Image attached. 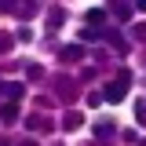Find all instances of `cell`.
Segmentation results:
<instances>
[{"label": "cell", "mask_w": 146, "mask_h": 146, "mask_svg": "<svg viewBox=\"0 0 146 146\" xmlns=\"http://www.w3.org/2000/svg\"><path fill=\"white\" fill-rule=\"evenodd\" d=\"M113 18H117V22H128V18H131V7H128L124 0H117V4H113Z\"/></svg>", "instance_id": "30bf717a"}, {"label": "cell", "mask_w": 146, "mask_h": 146, "mask_svg": "<svg viewBox=\"0 0 146 146\" xmlns=\"http://www.w3.org/2000/svg\"><path fill=\"white\" fill-rule=\"evenodd\" d=\"M80 124H84V113H77V110H66V117H62V128H66V131H77Z\"/></svg>", "instance_id": "8992f818"}, {"label": "cell", "mask_w": 146, "mask_h": 146, "mask_svg": "<svg viewBox=\"0 0 146 146\" xmlns=\"http://www.w3.org/2000/svg\"><path fill=\"white\" fill-rule=\"evenodd\" d=\"M55 95H58L62 102H73V95H77V84H73L70 77H55Z\"/></svg>", "instance_id": "3957f363"}, {"label": "cell", "mask_w": 146, "mask_h": 146, "mask_svg": "<svg viewBox=\"0 0 146 146\" xmlns=\"http://www.w3.org/2000/svg\"><path fill=\"white\" fill-rule=\"evenodd\" d=\"M91 131H95V139H117V131H121V128H117L113 117H99V121L91 124Z\"/></svg>", "instance_id": "7a4b0ae2"}, {"label": "cell", "mask_w": 146, "mask_h": 146, "mask_svg": "<svg viewBox=\"0 0 146 146\" xmlns=\"http://www.w3.org/2000/svg\"><path fill=\"white\" fill-rule=\"evenodd\" d=\"M88 106H102V91H91V95H88Z\"/></svg>", "instance_id": "9a60e30c"}, {"label": "cell", "mask_w": 146, "mask_h": 146, "mask_svg": "<svg viewBox=\"0 0 146 146\" xmlns=\"http://www.w3.org/2000/svg\"><path fill=\"white\" fill-rule=\"evenodd\" d=\"M135 7H143V11H146V0H135Z\"/></svg>", "instance_id": "e0dca14e"}, {"label": "cell", "mask_w": 146, "mask_h": 146, "mask_svg": "<svg viewBox=\"0 0 146 146\" xmlns=\"http://www.w3.org/2000/svg\"><path fill=\"white\" fill-rule=\"evenodd\" d=\"M128 84H131V73H128V70H117V80L102 91V102H121V99L128 95Z\"/></svg>", "instance_id": "6da1fadb"}, {"label": "cell", "mask_w": 146, "mask_h": 146, "mask_svg": "<svg viewBox=\"0 0 146 146\" xmlns=\"http://www.w3.org/2000/svg\"><path fill=\"white\" fill-rule=\"evenodd\" d=\"M0 121H4V124L18 121V106H15V102H4V110H0Z\"/></svg>", "instance_id": "9c48e42d"}, {"label": "cell", "mask_w": 146, "mask_h": 146, "mask_svg": "<svg viewBox=\"0 0 146 146\" xmlns=\"http://www.w3.org/2000/svg\"><path fill=\"white\" fill-rule=\"evenodd\" d=\"M22 73H26V80H33V84H36V80L44 77V66H36V62H29V66H26Z\"/></svg>", "instance_id": "8fae6325"}, {"label": "cell", "mask_w": 146, "mask_h": 146, "mask_svg": "<svg viewBox=\"0 0 146 146\" xmlns=\"http://www.w3.org/2000/svg\"><path fill=\"white\" fill-rule=\"evenodd\" d=\"M15 40H22V44H29V40H33V29H29V26H22V29L15 33Z\"/></svg>", "instance_id": "4fadbf2b"}, {"label": "cell", "mask_w": 146, "mask_h": 146, "mask_svg": "<svg viewBox=\"0 0 146 146\" xmlns=\"http://www.w3.org/2000/svg\"><path fill=\"white\" fill-rule=\"evenodd\" d=\"M11 48H15V36H11V33H0V55H11Z\"/></svg>", "instance_id": "7c38bea8"}, {"label": "cell", "mask_w": 146, "mask_h": 146, "mask_svg": "<svg viewBox=\"0 0 146 146\" xmlns=\"http://www.w3.org/2000/svg\"><path fill=\"white\" fill-rule=\"evenodd\" d=\"M84 55V44H66V48H58V58L62 62H77Z\"/></svg>", "instance_id": "277c9868"}, {"label": "cell", "mask_w": 146, "mask_h": 146, "mask_svg": "<svg viewBox=\"0 0 146 146\" xmlns=\"http://www.w3.org/2000/svg\"><path fill=\"white\" fill-rule=\"evenodd\" d=\"M0 95H4V84H0Z\"/></svg>", "instance_id": "d6986e66"}, {"label": "cell", "mask_w": 146, "mask_h": 146, "mask_svg": "<svg viewBox=\"0 0 146 146\" xmlns=\"http://www.w3.org/2000/svg\"><path fill=\"white\" fill-rule=\"evenodd\" d=\"M18 7V0H0V11H15Z\"/></svg>", "instance_id": "2e32d148"}, {"label": "cell", "mask_w": 146, "mask_h": 146, "mask_svg": "<svg viewBox=\"0 0 146 146\" xmlns=\"http://www.w3.org/2000/svg\"><path fill=\"white\" fill-rule=\"evenodd\" d=\"M4 95H7L11 102H18V99L26 95V84H22V80H11V84H4Z\"/></svg>", "instance_id": "52a82bcc"}, {"label": "cell", "mask_w": 146, "mask_h": 146, "mask_svg": "<svg viewBox=\"0 0 146 146\" xmlns=\"http://www.w3.org/2000/svg\"><path fill=\"white\" fill-rule=\"evenodd\" d=\"M18 146H36V143H33V139H26V143H18Z\"/></svg>", "instance_id": "ac0fdd59"}, {"label": "cell", "mask_w": 146, "mask_h": 146, "mask_svg": "<svg viewBox=\"0 0 146 146\" xmlns=\"http://www.w3.org/2000/svg\"><path fill=\"white\" fill-rule=\"evenodd\" d=\"M84 22H88V29H99L106 22V11L102 7H91V11H84Z\"/></svg>", "instance_id": "5b68a950"}, {"label": "cell", "mask_w": 146, "mask_h": 146, "mask_svg": "<svg viewBox=\"0 0 146 146\" xmlns=\"http://www.w3.org/2000/svg\"><path fill=\"white\" fill-rule=\"evenodd\" d=\"M62 22H66V11H62V7H51V11H48V29H58Z\"/></svg>", "instance_id": "ba28073f"}, {"label": "cell", "mask_w": 146, "mask_h": 146, "mask_svg": "<svg viewBox=\"0 0 146 146\" xmlns=\"http://www.w3.org/2000/svg\"><path fill=\"white\" fill-rule=\"evenodd\" d=\"M135 121L146 128V102H135Z\"/></svg>", "instance_id": "5bb4252c"}]
</instances>
